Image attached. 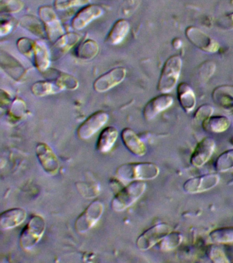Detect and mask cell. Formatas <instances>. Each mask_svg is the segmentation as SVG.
Wrapping results in <instances>:
<instances>
[{"label": "cell", "mask_w": 233, "mask_h": 263, "mask_svg": "<svg viewBox=\"0 0 233 263\" xmlns=\"http://www.w3.org/2000/svg\"><path fill=\"white\" fill-rule=\"evenodd\" d=\"M121 139L124 147L134 155L141 157L146 154V145L133 129L128 127L122 129Z\"/></svg>", "instance_id": "obj_16"}, {"label": "cell", "mask_w": 233, "mask_h": 263, "mask_svg": "<svg viewBox=\"0 0 233 263\" xmlns=\"http://www.w3.org/2000/svg\"><path fill=\"white\" fill-rule=\"evenodd\" d=\"M40 20L44 23L47 36L51 41H56L65 34L58 15L52 7L42 6L38 10Z\"/></svg>", "instance_id": "obj_7"}, {"label": "cell", "mask_w": 233, "mask_h": 263, "mask_svg": "<svg viewBox=\"0 0 233 263\" xmlns=\"http://www.w3.org/2000/svg\"><path fill=\"white\" fill-rule=\"evenodd\" d=\"M47 77L56 82L62 90H75L78 88V80L74 76L56 69L47 70Z\"/></svg>", "instance_id": "obj_18"}, {"label": "cell", "mask_w": 233, "mask_h": 263, "mask_svg": "<svg viewBox=\"0 0 233 263\" xmlns=\"http://www.w3.org/2000/svg\"><path fill=\"white\" fill-rule=\"evenodd\" d=\"M91 0H55L54 6L57 10H65L76 6H85Z\"/></svg>", "instance_id": "obj_35"}, {"label": "cell", "mask_w": 233, "mask_h": 263, "mask_svg": "<svg viewBox=\"0 0 233 263\" xmlns=\"http://www.w3.org/2000/svg\"><path fill=\"white\" fill-rule=\"evenodd\" d=\"M12 28H13V26H12V24H10L9 22H2L1 23V36H5V35H7L9 34L10 32H11L12 30Z\"/></svg>", "instance_id": "obj_39"}, {"label": "cell", "mask_w": 233, "mask_h": 263, "mask_svg": "<svg viewBox=\"0 0 233 263\" xmlns=\"http://www.w3.org/2000/svg\"><path fill=\"white\" fill-rule=\"evenodd\" d=\"M26 217L27 213L21 208L7 210L0 216V228L3 230L13 229L23 223Z\"/></svg>", "instance_id": "obj_17"}, {"label": "cell", "mask_w": 233, "mask_h": 263, "mask_svg": "<svg viewBox=\"0 0 233 263\" xmlns=\"http://www.w3.org/2000/svg\"><path fill=\"white\" fill-rule=\"evenodd\" d=\"M24 8L22 0H1L0 10L3 13H17Z\"/></svg>", "instance_id": "obj_33"}, {"label": "cell", "mask_w": 233, "mask_h": 263, "mask_svg": "<svg viewBox=\"0 0 233 263\" xmlns=\"http://www.w3.org/2000/svg\"><path fill=\"white\" fill-rule=\"evenodd\" d=\"M185 36L192 44L205 52L216 53L220 49L218 41L196 27H188L185 30Z\"/></svg>", "instance_id": "obj_10"}, {"label": "cell", "mask_w": 233, "mask_h": 263, "mask_svg": "<svg viewBox=\"0 0 233 263\" xmlns=\"http://www.w3.org/2000/svg\"><path fill=\"white\" fill-rule=\"evenodd\" d=\"M231 121L228 117L222 115L210 116L202 121V126L204 130L213 134L222 133L229 128Z\"/></svg>", "instance_id": "obj_22"}, {"label": "cell", "mask_w": 233, "mask_h": 263, "mask_svg": "<svg viewBox=\"0 0 233 263\" xmlns=\"http://www.w3.org/2000/svg\"><path fill=\"white\" fill-rule=\"evenodd\" d=\"M104 10L99 5H89L79 10L73 18L72 27L75 30H81L103 14Z\"/></svg>", "instance_id": "obj_15"}, {"label": "cell", "mask_w": 233, "mask_h": 263, "mask_svg": "<svg viewBox=\"0 0 233 263\" xmlns=\"http://www.w3.org/2000/svg\"><path fill=\"white\" fill-rule=\"evenodd\" d=\"M21 25L32 34L39 37H45L46 34L44 23L34 16H25L22 18Z\"/></svg>", "instance_id": "obj_29"}, {"label": "cell", "mask_w": 233, "mask_h": 263, "mask_svg": "<svg viewBox=\"0 0 233 263\" xmlns=\"http://www.w3.org/2000/svg\"><path fill=\"white\" fill-rule=\"evenodd\" d=\"M214 111V108L210 105H202L196 110L195 114H194V118L196 120L200 121L202 122V121L212 116Z\"/></svg>", "instance_id": "obj_38"}, {"label": "cell", "mask_w": 233, "mask_h": 263, "mask_svg": "<svg viewBox=\"0 0 233 263\" xmlns=\"http://www.w3.org/2000/svg\"><path fill=\"white\" fill-rule=\"evenodd\" d=\"M173 97L167 93H161L151 99L143 109V116L146 121H150L167 110L173 105Z\"/></svg>", "instance_id": "obj_14"}, {"label": "cell", "mask_w": 233, "mask_h": 263, "mask_svg": "<svg viewBox=\"0 0 233 263\" xmlns=\"http://www.w3.org/2000/svg\"><path fill=\"white\" fill-rule=\"evenodd\" d=\"M118 129L115 127L108 126L104 128L100 133L97 140V149L101 153L109 152L115 144L118 137Z\"/></svg>", "instance_id": "obj_21"}, {"label": "cell", "mask_w": 233, "mask_h": 263, "mask_svg": "<svg viewBox=\"0 0 233 263\" xmlns=\"http://www.w3.org/2000/svg\"><path fill=\"white\" fill-rule=\"evenodd\" d=\"M140 2V0H124L120 7V14L124 17H129L136 11Z\"/></svg>", "instance_id": "obj_36"}, {"label": "cell", "mask_w": 233, "mask_h": 263, "mask_svg": "<svg viewBox=\"0 0 233 263\" xmlns=\"http://www.w3.org/2000/svg\"><path fill=\"white\" fill-rule=\"evenodd\" d=\"M216 147V143L214 139L210 137L204 138L194 149L190 157V163L195 167L204 166L212 157Z\"/></svg>", "instance_id": "obj_13"}, {"label": "cell", "mask_w": 233, "mask_h": 263, "mask_svg": "<svg viewBox=\"0 0 233 263\" xmlns=\"http://www.w3.org/2000/svg\"><path fill=\"white\" fill-rule=\"evenodd\" d=\"M36 155L43 170L50 175L56 176L60 170V162L54 150L46 143H38L36 147Z\"/></svg>", "instance_id": "obj_11"}, {"label": "cell", "mask_w": 233, "mask_h": 263, "mask_svg": "<svg viewBox=\"0 0 233 263\" xmlns=\"http://www.w3.org/2000/svg\"><path fill=\"white\" fill-rule=\"evenodd\" d=\"M181 41L179 39H175V40L173 41V45L176 49L180 48V47L181 46Z\"/></svg>", "instance_id": "obj_41"}, {"label": "cell", "mask_w": 233, "mask_h": 263, "mask_svg": "<svg viewBox=\"0 0 233 263\" xmlns=\"http://www.w3.org/2000/svg\"><path fill=\"white\" fill-rule=\"evenodd\" d=\"M220 177L217 174H207L188 179L183 185L185 193L197 194L214 189L219 184Z\"/></svg>", "instance_id": "obj_8"}, {"label": "cell", "mask_w": 233, "mask_h": 263, "mask_svg": "<svg viewBox=\"0 0 233 263\" xmlns=\"http://www.w3.org/2000/svg\"><path fill=\"white\" fill-rule=\"evenodd\" d=\"M227 18H228V22H227L228 28L233 29V12L229 14Z\"/></svg>", "instance_id": "obj_40"}, {"label": "cell", "mask_w": 233, "mask_h": 263, "mask_svg": "<svg viewBox=\"0 0 233 263\" xmlns=\"http://www.w3.org/2000/svg\"><path fill=\"white\" fill-rule=\"evenodd\" d=\"M62 90L56 83L53 81L36 82L32 86V92L34 96L44 97L49 95L56 94Z\"/></svg>", "instance_id": "obj_28"}, {"label": "cell", "mask_w": 233, "mask_h": 263, "mask_svg": "<svg viewBox=\"0 0 233 263\" xmlns=\"http://www.w3.org/2000/svg\"><path fill=\"white\" fill-rule=\"evenodd\" d=\"M215 168L218 172H226L233 170V149L223 152L215 162Z\"/></svg>", "instance_id": "obj_31"}, {"label": "cell", "mask_w": 233, "mask_h": 263, "mask_svg": "<svg viewBox=\"0 0 233 263\" xmlns=\"http://www.w3.org/2000/svg\"><path fill=\"white\" fill-rule=\"evenodd\" d=\"M177 98L181 108L190 112L195 108L196 99L191 86L186 82H181L177 88Z\"/></svg>", "instance_id": "obj_19"}, {"label": "cell", "mask_w": 233, "mask_h": 263, "mask_svg": "<svg viewBox=\"0 0 233 263\" xmlns=\"http://www.w3.org/2000/svg\"><path fill=\"white\" fill-rule=\"evenodd\" d=\"M210 240L215 243L233 242V227L218 228L210 232Z\"/></svg>", "instance_id": "obj_30"}, {"label": "cell", "mask_w": 233, "mask_h": 263, "mask_svg": "<svg viewBox=\"0 0 233 263\" xmlns=\"http://www.w3.org/2000/svg\"><path fill=\"white\" fill-rule=\"evenodd\" d=\"M231 143H232L233 145V137H232V139H231Z\"/></svg>", "instance_id": "obj_42"}, {"label": "cell", "mask_w": 233, "mask_h": 263, "mask_svg": "<svg viewBox=\"0 0 233 263\" xmlns=\"http://www.w3.org/2000/svg\"><path fill=\"white\" fill-rule=\"evenodd\" d=\"M104 209L105 207L101 201L95 200L90 203L75 221L76 231L81 234L89 231L101 219Z\"/></svg>", "instance_id": "obj_5"}, {"label": "cell", "mask_w": 233, "mask_h": 263, "mask_svg": "<svg viewBox=\"0 0 233 263\" xmlns=\"http://www.w3.org/2000/svg\"><path fill=\"white\" fill-rule=\"evenodd\" d=\"M130 30V23L124 18H120L112 26L106 38L105 42L111 45L120 44L128 36Z\"/></svg>", "instance_id": "obj_20"}, {"label": "cell", "mask_w": 233, "mask_h": 263, "mask_svg": "<svg viewBox=\"0 0 233 263\" xmlns=\"http://www.w3.org/2000/svg\"><path fill=\"white\" fill-rule=\"evenodd\" d=\"M182 64L181 57L177 55H172L165 62L157 84V90L161 93H168L177 85Z\"/></svg>", "instance_id": "obj_3"}, {"label": "cell", "mask_w": 233, "mask_h": 263, "mask_svg": "<svg viewBox=\"0 0 233 263\" xmlns=\"http://www.w3.org/2000/svg\"><path fill=\"white\" fill-rule=\"evenodd\" d=\"M172 231L173 228L167 223H161L153 226L139 236L136 240L137 248L142 251L148 250Z\"/></svg>", "instance_id": "obj_6"}, {"label": "cell", "mask_w": 233, "mask_h": 263, "mask_svg": "<svg viewBox=\"0 0 233 263\" xmlns=\"http://www.w3.org/2000/svg\"><path fill=\"white\" fill-rule=\"evenodd\" d=\"M81 39V36L75 32L66 33L54 43L53 47L54 55H63L70 50Z\"/></svg>", "instance_id": "obj_23"}, {"label": "cell", "mask_w": 233, "mask_h": 263, "mask_svg": "<svg viewBox=\"0 0 233 263\" xmlns=\"http://www.w3.org/2000/svg\"><path fill=\"white\" fill-rule=\"evenodd\" d=\"M109 119V115L105 111L94 112L77 129V137L80 139L87 140L97 133Z\"/></svg>", "instance_id": "obj_9"}, {"label": "cell", "mask_w": 233, "mask_h": 263, "mask_svg": "<svg viewBox=\"0 0 233 263\" xmlns=\"http://www.w3.org/2000/svg\"><path fill=\"white\" fill-rule=\"evenodd\" d=\"M46 229V222L42 216H32L20 234V246L24 250H31L41 239Z\"/></svg>", "instance_id": "obj_4"}, {"label": "cell", "mask_w": 233, "mask_h": 263, "mask_svg": "<svg viewBox=\"0 0 233 263\" xmlns=\"http://www.w3.org/2000/svg\"><path fill=\"white\" fill-rule=\"evenodd\" d=\"M159 166L153 162H130L118 166L116 175L123 182L151 180L159 176Z\"/></svg>", "instance_id": "obj_1"}, {"label": "cell", "mask_w": 233, "mask_h": 263, "mask_svg": "<svg viewBox=\"0 0 233 263\" xmlns=\"http://www.w3.org/2000/svg\"><path fill=\"white\" fill-rule=\"evenodd\" d=\"M36 41L27 38H21L17 41V48L22 53L27 57H30L34 53Z\"/></svg>", "instance_id": "obj_37"}, {"label": "cell", "mask_w": 233, "mask_h": 263, "mask_svg": "<svg viewBox=\"0 0 233 263\" xmlns=\"http://www.w3.org/2000/svg\"><path fill=\"white\" fill-rule=\"evenodd\" d=\"M1 57L3 58L1 59L2 68L5 69V72L16 80L23 77L25 70L19 62L10 55L2 54Z\"/></svg>", "instance_id": "obj_27"}, {"label": "cell", "mask_w": 233, "mask_h": 263, "mask_svg": "<svg viewBox=\"0 0 233 263\" xmlns=\"http://www.w3.org/2000/svg\"><path fill=\"white\" fill-rule=\"evenodd\" d=\"M125 68L118 67L114 68L107 73L98 78L94 82V89L98 92L108 91L114 86L121 83L126 77Z\"/></svg>", "instance_id": "obj_12"}, {"label": "cell", "mask_w": 233, "mask_h": 263, "mask_svg": "<svg viewBox=\"0 0 233 263\" xmlns=\"http://www.w3.org/2000/svg\"><path fill=\"white\" fill-rule=\"evenodd\" d=\"M206 254L213 262H229L226 254L219 246H208Z\"/></svg>", "instance_id": "obj_34"}, {"label": "cell", "mask_w": 233, "mask_h": 263, "mask_svg": "<svg viewBox=\"0 0 233 263\" xmlns=\"http://www.w3.org/2000/svg\"><path fill=\"white\" fill-rule=\"evenodd\" d=\"M214 102L224 108L233 106V86L222 85L215 88L212 93Z\"/></svg>", "instance_id": "obj_25"}, {"label": "cell", "mask_w": 233, "mask_h": 263, "mask_svg": "<svg viewBox=\"0 0 233 263\" xmlns=\"http://www.w3.org/2000/svg\"><path fill=\"white\" fill-rule=\"evenodd\" d=\"M34 64L38 71L46 72L50 65V55L44 43L36 41L34 49Z\"/></svg>", "instance_id": "obj_24"}, {"label": "cell", "mask_w": 233, "mask_h": 263, "mask_svg": "<svg viewBox=\"0 0 233 263\" xmlns=\"http://www.w3.org/2000/svg\"><path fill=\"white\" fill-rule=\"evenodd\" d=\"M99 51L98 43L93 39H88L77 46L75 50V55L82 61H91L97 57Z\"/></svg>", "instance_id": "obj_26"}, {"label": "cell", "mask_w": 233, "mask_h": 263, "mask_svg": "<svg viewBox=\"0 0 233 263\" xmlns=\"http://www.w3.org/2000/svg\"><path fill=\"white\" fill-rule=\"evenodd\" d=\"M183 240V236L178 232L172 231L159 242L161 250L164 252L175 250L180 246Z\"/></svg>", "instance_id": "obj_32"}, {"label": "cell", "mask_w": 233, "mask_h": 263, "mask_svg": "<svg viewBox=\"0 0 233 263\" xmlns=\"http://www.w3.org/2000/svg\"><path fill=\"white\" fill-rule=\"evenodd\" d=\"M146 182L142 180L133 181L114 196L111 202L114 211L122 212L132 206L144 194Z\"/></svg>", "instance_id": "obj_2"}]
</instances>
